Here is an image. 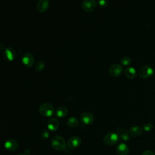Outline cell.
Listing matches in <instances>:
<instances>
[{
    "mask_svg": "<svg viewBox=\"0 0 155 155\" xmlns=\"http://www.w3.org/2000/svg\"><path fill=\"white\" fill-rule=\"evenodd\" d=\"M96 6V2L94 0H84L82 2L83 10L87 12H90L94 10Z\"/></svg>",
    "mask_w": 155,
    "mask_h": 155,
    "instance_id": "5",
    "label": "cell"
},
{
    "mask_svg": "<svg viewBox=\"0 0 155 155\" xmlns=\"http://www.w3.org/2000/svg\"><path fill=\"white\" fill-rule=\"evenodd\" d=\"M142 155H155V154L153 151H151L150 150H147V151L143 152Z\"/></svg>",
    "mask_w": 155,
    "mask_h": 155,
    "instance_id": "25",
    "label": "cell"
},
{
    "mask_svg": "<svg viewBox=\"0 0 155 155\" xmlns=\"http://www.w3.org/2000/svg\"><path fill=\"white\" fill-rule=\"evenodd\" d=\"M51 145L52 148L56 151H62L66 148V142L65 139L61 136H54L51 140Z\"/></svg>",
    "mask_w": 155,
    "mask_h": 155,
    "instance_id": "1",
    "label": "cell"
},
{
    "mask_svg": "<svg viewBox=\"0 0 155 155\" xmlns=\"http://www.w3.org/2000/svg\"><path fill=\"white\" fill-rule=\"evenodd\" d=\"M45 67V63L43 61H38L35 65V69L37 71H42Z\"/></svg>",
    "mask_w": 155,
    "mask_h": 155,
    "instance_id": "20",
    "label": "cell"
},
{
    "mask_svg": "<svg viewBox=\"0 0 155 155\" xmlns=\"http://www.w3.org/2000/svg\"><path fill=\"white\" fill-rule=\"evenodd\" d=\"M97 2H98V4L102 7H105L108 5V1L106 0H99Z\"/></svg>",
    "mask_w": 155,
    "mask_h": 155,
    "instance_id": "24",
    "label": "cell"
},
{
    "mask_svg": "<svg viewBox=\"0 0 155 155\" xmlns=\"http://www.w3.org/2000/svg\"><path fill=\"white\" fill-rule=\"evenodd\" d=\"M81 143V139L78 136H71L70 137L67 142L68 147L71 148H76L78 147Z\"/></svg>",
    "mask_w": 155,
    "mask_h": 155,
    "instance_id": "10",
    "label": "cell"
},
{
    "mask_svg": "<svg viewBox=\"0 0 155 155\" xmlns=\"http://www.w3.org/2000/svg\"><path fill=\"white\" fill-rule=\"evenodd\" d=\"M33 56L30 53H25L22 58V62L26 67H31L34 63Z\"/></svg>",
    "mask_w": 155,
    "mask_h": 155,
    "instance_id": "9",
    "label": "cell"
},
{
    "mask_svg": "<svg viewBox=\"0 0 155 155\" xmlns=\"http://www.w3.org/2000/svg\"><path fill=\"white\" fill-rule=\"evenodd\" d=\"M49 1L48 0H39L36 4V8L39 12H45L49 7Z\"/></svg>",
    "mask_w": 155,
    "mask_h": 155,
    "instance_id": "12",
    "label": "cell"
},
{
    "mask_svg": "<svg viewBox=\"0 0 155 155\" xmlns=\"http://www.w3.org/2000/svg\"><path fill=\"white\" fill-rule=\"evenodd\" d=\"M59 125L58 120L56 118H51L47 122V128L49 130L54 131H56Z\"/></svg>",
    "mask_w": 155,
    "mask_h": 155,
    "instance_id": "14",
    "label": "cell"
},
{
    "mask_svg": "<svg viewBox=\"0 0 155 155\" xmlns=\"http://www.w3.org/2000/svg\"><path fill=\"white\" fill-rule=\"evenodd\" d=\"M153 124H152L151 122H147L145 123V124H143V130H144L145 131H151V130L153 129Z\"/></svg>",
    "mask_w": 155,
    "mask_h": 155,
    "instance_id": "22",
    "label": "cell"
},
{
    "mask_svg": "<svg viewBox=\"0 0 155 155\" xmlns=\"http://www.w3.org/2000/svg\"><path fill=\"white\" fill-rule=\"evenodd\" d=\"M49 135H50V133H49V132L47 130H43L41 133L40 136H41V137L42 139H47L49 137Z\"/></svg>",
    "mask_w": 155,
    "mask_h": 155,
    "instance_id": "23",
    "label": "cell"
},
{
    "mask_svg": "<svg viewBox=\"0 0 155 155\" xmlns=\"http://www.w3.org/2000/svg\"><path fill=\"white\" fill-rule=\"evenodd\" d=\"M54 107L48 102H44L39 107V113L45 117L51 116L54 113Z\"/></svg>",
    "mask_w": 155,
    "mask_h": 155,
    "instance_id": "2",
    "label": "cell"
},
{
    "mask_svg": "<svg viewBox=\"0 0 155 155\" xmlns=\"http://www.w3.org/2000/svg\"><path fill=\"white\" fill-rule=\"evenodd\" d=\"M4 146L7 150L13 151L18 149L19 143L18 140L15 139H8L5 141Z\"/></svg>",
    "mask_w": 155,
    "mask_h": 155,
    "instance_id": "4",
    "label": "cell"
},
{
    "mask_svg": "<svg viewBox=\"0 0 155 155\" xmlns=\"http://www.w3.org/2000/svg\"><path fill=\"white\" fill-rule=\"evenodd\" d=\"M4 58L5 59L8 61H13L16 56L15 51L12 47H7L4 51Z\"/></svg>",
    "mask_w": 155,
    "mask_h": 155,
    "instance_id": "11",
    "label": "cell"
},
{
    "mask_svg": "<svg viewBox=\"0 0 155 155\" xmlns=\"http://www.w3.org/2000/svg\"><path fill=\"white\" fill-rule=\"evenodd\" d=\"M17 155H25V154H23V153H19V154H17Z\"/></svg>",
    "mask_w": 155,
    "mask_h": 155,
    "instance_id": "26",
    "label": "cell"
},
{
    "mask_svg": "<svg viewBox=\"0 0 155 155\" xmlns=\"http://www.w3.org/2000/svg\"><path fill=\"white\" fill-rule=\"evenodd\" d=\"M124 74L128 78L133 79L136 75V70L133 67H128L125 68Z\"/></svg>",
    "mask_w": 155,
    "mask_h": 155,
    "instance_id": "16",
    "label": "cell"
},
{
    "mask_svg": "<svg viewBox=\"0 0 155 155\" xmlns=\"http://www.w3.org/2000/svg\"><path fill=\"white\" fill-rule=\"evenodd\" d=\"M143 130L139 126H133L130 129V134L133 136H139L142 133Z\"/></svg>",
    "mask_w": 155,
    "mask_h": 155,
    "instance_id": "18",
    "label": "cell"
},
{
    "mask_svg": "<svg viewBox=\"0 0 155 155\" xmlns=\"http://www.w3.org/2000/svg\"><path fill=\"white\" fill-rule=\"evenodd\" d=\"M119 137L118 134L114 132H109L107 133L104 137V142L107 146H113L117 143Z\"/></svg>",
    "mask_w": 155,
    "mask_h": 155,
    "instance_id": "3",
    "label": "cell"
},
{
    "mask_svg": "<svg viewBox=\"0 0 155 155\" xmlns=\"http://www.w3.org/2000/svg\"><path fill=\"white\" fill-rule=\"evenodd\" d=\"M116 150L119 155H127L129 152L128 147L124 143H120L117 145Z\"/></svg>",
    "mask_w": 155,
    "mask_h": 155,
    "instance_id": "15",
    "label": "cell"
},
{
    "mask_svg": "<svg viewBox=\"0 0 155 155\" xmlns=\"http://www.w3.org/2000/svg\"><path fill=\"white\" fill-rule=\"evenodd\" d=\"M116 131L119 138H120L122 140L127 141L130 139V133H128L124 128L119 127L117 128Z\"/></svg>",
    "mask_w": 155,
    "mask_h": 155,
    "instance_id": "13",
    "label": "cell"
},
{
    "mask_svg": "<svg viewBox=\"0 0 155 155\" xmlns=\"http://www.w3.org/2000/svg\"><path fill=\"white\" fill-rule=\"evenodd\" d=\"M68 114V108L65 106H59L56 110V114L59 117H64Z\"/></svg>",
    "mask_w": 155,
    "mask_h": 155,
    "instance_id": "17",
    "label": "cell"
},
{
    "mask_svg": "<svg viewBox=\"0 0 155 155\" xmlns=\"http://www.w3.org/2000/svg\"><path fill=\"white\" fill-rule=\"evenodd\" d=\"M131 58L129 56H127L122 57L120 59L121 64L125 66L129 65L131 63Z\"/></svg>",
    "mask_w": 155,
    "mask_h": 155,
    "instance_id": "21",
    "label": "cell"
},
{
    "mask_svg": "<svg viewBox=\"0 0 155 155\" xmlns=\"http://www.w3.org/2000/svg\"><path fill=\"white\" fill-rule=\"evenodd\" d=\"M122 67L118 64H114L110 67L109 73L113 77L119 76L122 72Z\"/></svg>",
    "mask_w": 155,
    "mask_h": 155,
    "instance_id": "8",
    "label": "cell"
},
{
    "mask_svg": "<svg viewBox=\"0 0 155 155\" xmlns=\"http://www.w3.org/2000/svg\"><path fill=\"white\" fill-rule=\"evenodd\" d=\"M154 76L155 77V73H154Z\"/></svg>",
    "mask_w": 155,
    "mask_h": 155,
    "instance_id": "27",
    "label": "cell"
},
{
    "mask_svg": "<svg viewBox=\"0 0 155 155\" xmlns=\"http://www.w3.org/2000/svg\"><path fill=\"white\" fill-rule=\"evenodd\" d=\"M153 74V69L149 65H145L140 68L139 71V75L141 78L145 79Z\"/></svg>",
    "mask_w": 155,
    "mask_h": 155,
    "instance_id": "6",
    "label": "cell"
},
{
    "mask_svg": "<svg viewBox=\"0 0 155 155\" xmlns=\"http://www.w3.org/2000/svg\"><path fill=\"white\" fill-rule=\"evenodd\" d=\"M80 120L85 125L91 124L94 120V116L89 111H84L80 115Z\"/></svg>",
    "mask_w": 155,
    "mask_h": 155,
    "instance_id": "7",
    "label": "cell"
},
{
    "mask_svg": "<svg viewBox=\"0 0 155 155\" xmlns=\"http://www.w3.org/2000/svg\"><path fill=\"white\" fill-rule=\"evenodd\" d=\"M67 124L68 127L74 128L78 127V125H79V121L76 117H71L68 119Z\"/></svg>",
    "mask_w": 155,
    "mask_h": 155,
    "instance_id": "19",
    "label": "cell"
}]
</instances>
